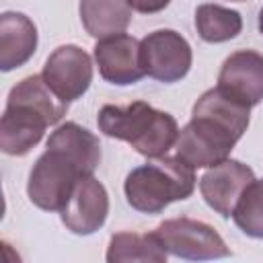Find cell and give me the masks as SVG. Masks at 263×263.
<instances>
[{"label":"cell","mask_w":263,"mask_h":263,"mask_svg":"<svg viewBox=\"0 0 263 263\" xmlns=\"http://www.w3.org/2000/svg\"><path fill=\"white\" fill-rule=\"evenodd\" d=\"M99 162L101 144L90 129L76 121L58 125L47 140L45 152L29 173L27 195L31 203L45 212H62L78 179L92 175Z\"/></svg>","instance_id":"obj_1"},{"label":"cell","mask_w":263,"mask_h":263,"mask_svg":"<svg viewBox=\"0 0 263 263\" xmlns=\"http://www.w3.org/2000/svg\"><path fill=\"white\" fill-rule=\"evenodd\" d=\"M195 29L205 43H224L242 31V16L238 10L220 4H199L195 10Z\"/></svg>","instance_id":"obj_16"},{"label":"cell","mask_w":263,"mask_h":263,"mask_svg":"<svg viewBox=\"0 0 263 263\" xmlns=\"http://www.w3.org/2000/svg\"><path fill=\"white\" fill-rule=\"evenodd\" d=\"M236 2H242V0H236Z\"/></svg>","instance_id":"obj_20"},{"label":"cell","mask_w":263,"mask_h":263,"mask_svg":"<svg viewBox=\"0 0 263 263\" xmlns=\"http://www.w3.org/2000/svg\"><path fill=\"white\" fill-rule=\"evenodd\" d=\"M154 236L168 255L187 261H212L230 255L228 245L214 226L187 216L160 222L154 230Z\"/></svg>","instance_id":"obj_6"},{"label":"cell","mask_w":263,"mask_h":263,"mask_svg":"<svg viewBox=\"0 0 263 263\" xmlns=\"http://www.w3.org/2000/svg\"><path fill=\"white\" fill-rule=\"evenodd\" d=\"M127 4L132 6V10H138L142 14H154L164 10L171 4V0H127Z\"/></svg>","instance_id":"obj_18"},{"label":"cell","mask_w":263,"mask_h":263,"mask_svg":"<svg viewBox=\"0 0 263 263\" xmlns=\"http://www.w3.org/2000/svg\"><path fill=\"white\" fill-rule=\"evenodd\" d=\"M195 168L175 156H158L129 171L123 183L127 203L142 214H160L168 203L191 197Z\"/></svg>","instance_id":"obj_5"},{"label":"cell","mask_w":263,"mask_h":263,"mask_svg":"<svg viewBox=\"0 0 263 263\" xmlns=\"http://www.w3.org/2000/svg\"><path fill=\"white\" fill-rule=\"evenodd\" d=\"M107 214H109V193L105 185L92 175H86L78 179V183L74 185V191L68 203L62 208L60 218L70 232L78 236H88L95 234L99 228H103Z\"/></svg>","instance_id":"obj_11"},{"label":"cell","mask_w":263,"mask_h":263,"mask_svg":"<svg viewBox=\"0 0 263 263\" xmlns=\"http://www.w3.org/2000/svg\"><path fill=\"white\" fill-rule=\"evenodd\" d=\"M97 123L107 138L127 142L146 158L164 156L175 148L181 132L171 113L158 111L144 101H134L129 105H103Z\"/></svg>","instance_id":"obj_4"},{"label":"cell","mask_w":263,"mask_h":263,"mask_svg":"<svg viewBox=\"0 0 263 263\" xmlns=\"http://www.w3.org/2000/svg\"><path fill=\"white\" fill-rule=\"evenodd\" d=\"M251 107L218 86L208 88L193 105L189 123L179 132L175 150L193 168H210L230 158L232 148L249 127Z\"/></svg>","instance_id":"obj_2"},{"label":"cell","mask_w":263,"mask_h":263,"mask_svg":"<svg viewBox=\"0 0 263 263\" xmlns=\"http://www.w3.org/2000/svg\"><path fill=\"white\" fill-rule=\"evenodd\" d=\"M92 53L101 78L109 84L127 86L140 82L146 76L140 41L127 33L99 39Z\"/></svg>","instance_id":"obj_10"},{"label":"cell","mask_w":263,"mask_h":263,"mask_svg":"<svg viewBox=\"0 0 263 263\" xmlns=\"http://www.w3.org/2000/svg\"><path fill=\"white\" fill-rule=\"evenodd\" d=\"M232 220L251 238H263V179H255L240 195Z\"/></svg>","instance_id":"obj_17"},{"label":"cell","mask_w":263,"mask_h":263,"mask_svg":"<svg viewBox=\"0 0 263 263\" xmlns=\"http://www.w3.org/2000/svg\"><path fill=\"white\" fill-rule=\"evenodd\" d=\"M68 111L64 103L43 80L31 74L16 82L8 97L0 119V148L8 156L29 154L43 138L49 125H55Z\"/></svg>","instance_id":"obj_3"},{"label":"cell","mask_w":263,"mask_h":263,"mask_svg":"<svg viewBox=\"0 0 263 263\" xmlns=\"http://www.w3.org/2000/svg\"><path fill=\"white\" fill-rule=\"evenodd\" d=\"M257 27H259V33L263 35V8L259 10V18H257Z\"/></svg>","instance_id":"obj_19"},{"label":"cell","mask_w":263,"mask_h":263,"mask_svg":"<svg viewBox=\"0 0 263 263\" xmlns=\"http://www.w3.org/2000/svg\"><path fill=\"white\" fill-rule=\"evenodd\" d=\"M78 12L84 31L95 39L125 33L132 23V6L127 0H80Z\"/></svg>","instance_id":"obj_14"},{"label":"cell","mask_w":263,"mask_h":263,"mask_svg":"<svg viewBox=\"0 0 263 263\" xmlns=\"http://www.w3.org/2000/svg\"><path fill=\"white\" fill-rule=\"evenodd\" d=\"M41 76L64 103H70L88 90L92 82V60L78 45H60L47 55Z\"/></svg>","instance_id":"obj_8"},{"label":"cell","mask_w":263,"mask_h":263,"mask_svg":"<svg viewBox=\"0 0 263 263\" xmlns=\"http://www.w3.org/2000/svg\"><path fill=\"white\" fill-rule=\"evenodd\" d=\"M255 181V173L240 160L226 158L210 166L199 179L203 201L222 218H230L242 191Z\"/></svg>","instance_id":"obj_9"},{"label":"cell","mask_w":263,"mask_h":263,"mask_svg":"<svg viewBox=\"0 0 263 263\" xmlns=\"http://www.w3.org/2000/svg\"><path fill=\"white\" fill-rule=\"evenodd\" d=\"M140 49L146 76L158 82H179L191 70V45L181 33L173 29H158L148 33L140 41Z\"/></svg>","instance_id":"obj_7"},{"label":"cell","mask_w":263,"mask_h":263,"mask_svg":"<svg viewBox=\"0 0 263 263\" xmlns=\"http://www.w3.org/2000/svg\"><path fill=\"white\" fill-rule=\"evenodd\" d=\"M166 251L160 245V240L150 234H140V232H117L111 236L107 255L105 259L109 263H123V261H154V263H164L166 261Z\"/></svg>","instance_id":"obj_15"},{"label":"cell","mask_w":263,"mask_h":263,"mask_svg":"<svg viewBox=\"0 0 263 263\" xmlns=\"http://www.w3.org/2000/svg\"><path fill=\"white\" fill-rule=\"evenodd\" d=\"M37 49L35 23L14 10L0 14V70L10 72L25 66Z\"/></svg>","instance_id":"obj_13"},{"label":"cell","mask_w":263,"mask_h":263,"mask_svg":"<svg viewBox=\"0 0 263 263\" xmlns=\"http://www.w3.org/2000/svg\"><path fill=\"white\" fill-rule=\"evenodd\" d=\"M216 86L247 107L259 105L263 101V53L253 49L230 53L218 72Z\"/></svg>","instance_id":"obj_12"}]
</instances>
